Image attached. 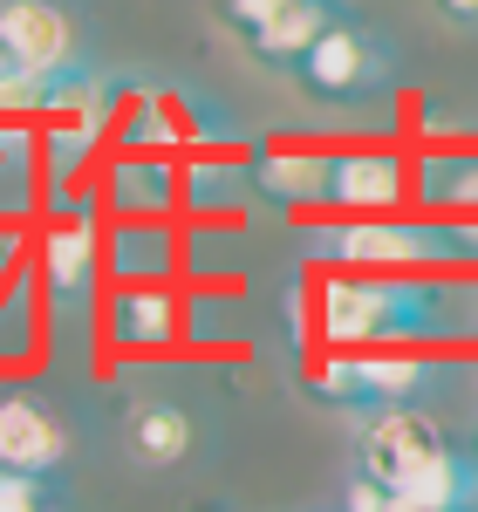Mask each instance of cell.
Returning <instances> with one entry per match:
<instances>
[{
    "label": "cell",
    "instance_id": "2e32d148",
    "mask_svg": "<svg viewBox=\"0 0 478 512\" xmlns=\"http://www.w3.org/2000/svg\"><path fill=\"white\" fill-rule=\"evenodd\" d=\"M410 192L424 198V205L478 219V151H438V158H424L410 171Z\"/></svg>",
    "mask_w": 478,
    "mask_h": 512
},
{
    "label": "cell",
    "instance_id": "d4e9b609",
    "mask_svg": "<svg viewBox=\"0 0 478 512\" xmlns=\"http://www.w3.org/2000/svg\"><path fill=\"white\" fill-rule=\"evenodd\" d=\"M472 451H478V437H472Z\"/></svg>",
    "mask_w": 478,
    "mask_h": 512
},
{
    "label": "cell",
    "instance_id": "5b68a950",
    "mask_svg": "<svg viewBox=\"0 0 478 512\" xmlns=\"http://www.w3.org/2000/svg\"><path fill=\"white\" fill-rule=\"evenodd\" d=\"M0 69L28 82L76 76L82 69V21L69 0H0Z\"/></svg>",
    "mask_w": 478,
    "mask_h": 512
},
{
    "label": "cell",
    "instance_id": "603a6c76",
    "mask_svg": "<svg viewBox=\"0 0 478 512\" xmlns=\"http://www.w3.org/2000/svg\"><path fill=\"white\" fill-rule=\"evenodd\" d=\"M451 28H465V35H478V0H431Z\"/></svg>",
    "mask_w": 478,
    "mask_h": 512
},
{
    "label": "cell",
    "instance_id": "d6986e66",
    "mask_svg": "<svg viewBox=\"0 0 478 512\" xmlns=\"http://www.w3.org/2000/svg\"><path fill=\"white\" fill-rule=\"evenodd\" d=\"M35 315H41V301L14 280V287L0 294V355H28L35 349Z\"/></svg>",
    "mask_w": 478,
    "mask_h": 512
},
{
    "label": "cell",
    "instance_id": "8fae6325",
    "mask_svg": "<svg viewBox=\"0 0 478 512\" xmlns=\"http://www.w3.org/2000/svg\"><path fill=\"white\" fill-rule=\"evenodd\" d=\"M185 198V171L158 151H123L103 171V205L117 219H171V205Z\"/></svg>",
    "mask_w": 478,
    "mask_h": 512
},
{
    "label": "cell",
    "instance_id": "8992f818",
    "mask_svg": "<svg viewBox=\"0 0 478 512\" xmlns=\"http://www.w3.org/2000/svg\"><path fill=\"white\" fill-rule=\"evenodd\" d=\"M451 444H458V437L444 431V417L424 410V403L376 410V417H362V431H356V472L376 478V485H390V492H403V485L424 472L431 458H444Z\"/></svg>",
    "mask_w": 478,
    "mask_h": 512
},
{
    "label": "cell",
    "instance_id": "44dd1931",
    "mask_svg": "<svg viewBox=\"0 0 478 512\" xmlns=\"http://www.w3.org/2000/svg\"><path fill=\"white\" fill-rule=\"evenodd\" d=\"M212 7H219V21H226V35H233L239 48H246V41L260 35V28L274 21V14L287 7V0H212Z\"/></svg>",
    "mask_w": 478,
    "mask_h": 512
},
{
    "label": "cell",
    "instance_id": "6da1fadb",
    "mask_svg": "<svg viewBox=\"0 0 478 512\" xmlns=\"http://www.w3.org/2000/svg\"><path fill=\"white\" fill-rule=\"evenodd\" d=\"M315 335L328 349H444L478 342V280L444 274H349L321 280Z\"/></svg>",
    "mask_w": 478,
    "mask_h": 512
},
{
    "label": "cell",
    "instance_id": "7402d4cb",
    "mask_svg": "<svg viewBox=\"0 0 478 512\" xmlns=\"http://www.w3.org/2000/svg\"><path fill=\"white\" fill-rule=\"evenodd\" d=\"M342 512H410L397 499V492H390V485H376V478H349V492H342Z\"/></svg>",
    "mask_w": 478,
    "mask_h": 512
},
{
    "label": "cell",
    "instance_id": "7a4b0ae2",
    "mask_svg": "<svg viewBox=\"0 0 478 512\" xmlns=\"http://www.w3.org/2000/svg\"><path fill=\"white\" fill-rule=\"evenodd\" d=\"M48 233H41L35 253V287H41V315H48V335L55 349L82 362L89 355V328H96V294H103V233H96V198L69 192L48 205Z\"/></svg>",
    "mask_w": 478,
    "mask_h": 512
},
{
    "label": "cell",
    "instance_id": "5bb4252c",
    "mask_svg": "<svg viewBox=\"0 0 478 512\" xmlns=\"http://www.w3.org/2000/svg\"><path fill=\"white\" fill-rule=\"evenodd\" d=\"M335 14H342V0H287L274 21L246 41V55H253V62H267V69H294V62L328 35V21H335Z\"/></svg>",
    "mask_w": 478,
    "mask_h": 512
},
{
    "label": "cell",
    "instance_id": "ffe728a7",
    "mask_svg": "<svg viewBox=\"0 0 478 512\" xmlns=\"http://www.w3.org/2000/svg\"><path fill=\"white\" fill-rule=\"evenodd\" d=\"M0 512H62V499H55L48 478H28V472L0 465Z\"/></svg>",
    "mask_w": 478,
    "mask_h": 512
},
{
    "label": "cell",
    "instance_id": "7c38bea8",
    "mask_svg": "<svg viewBox=\"0 0 478 512\" xmlns=\"http://www.w3.org/2000/svg\"><path fill=\"white\" fill-rule=\"evenodd\" d=\"M103 267L110 287H164L178 267V233L164 219H117L103 233Z\"/></svg>",
    "mask_w": 478,
    "mask_h": 512
},
{
    "label": "cell",
    "instance_id": "30bf717a",
    "mask_svg": "<svg viewBox=\"0 0 478 512\" xmlns=\"http://www.w3.org/2000/svg\"><path fill=\"white\" fill-rule=\"evenodd\" d=\"M410 171L397 151H335L328 158V205L356 212V219H383L390 205H403Z\"/></svg>",
    "mask_w": 478,
    "mask_h": 512
},
{
    "label": "cell",
    "instance_id": "52a82bcc",
    "mask_svg": "<svg viewBox=\"0 0 478 512\" xmlns=\"http://www.w3.org/2000/svg\"><path fill=\"white\" fill-rule=\"evenodd\" d=\"M76 437L62 424V410L41 390H0V465L28 478H55L69 465Z\"/></svg>",
    "mask_w": 478,
    "mask_h": 512
},
{
    "label": "cell",
    "instance_id": "cb8c5ba5",
    "mask_svg": "<svg viewBox=\"0 0 478 512\" xmlns=\"http://www.w3.org/2000/svg\"><path fill=\"white\" fill-rule=\"evenodd\" d=\"M7 274H14V233H0V287H7Z\"/></svg>",
    "mask_w": 478,
    "mask_h": 512
},
{
    "label": "cell",
    "instance_id": "e0dca14e",
    "mask_svg": "<svg viewBox=\"0 0 478 512\" xmlns=\"http://www.w3.org/2000/svg\"><path fill=\"white\" fill-rule=\"evenodd\" d=\"M41 198V130H0V219L35 212Z\"/></svg>",
    "mask_w": 478,
    "mask_h": 512
},
{
    "label": "cell",
    "instance_id": "9c48e42d",
    "mask_svg": "<svg viewBox=\"0 0 478 512\" xmlns=\"http://www.w3.org/2000/svg\"><path fill=\"white\" fill-rule=\"evenodd\" d=\"M185 335V301L164 287H110L103 294V342L123 355H158Z\"/></svg>",
    "mask_w": 478,
    "mask_h": 512
},
{
    "label": "cell",
    "instance_id": "3957f363",
    "mask_svg": "<svg viewBox=\"0 0 478 512\" xmlns=\"http://www.w3.org/2000/svg\"><path fill=\"white\" fill-rule=\"evenodd\" d=\"M328 403L356 410V417H376V410H403V403H424L431 396L458 390L465 369L458 362H438V355H410V349H328L315 376H308Z\"/></svg>",
    "mask_w": 478,
    "mask_h": 512
},
{
    "label": "cell",
    "instance_id": "ac0fdd59",
    "mask_svg": "<svg viewBox=\"0 0 478 512\" xmlns=\"http://www.w3.org/2000/svg\"><path fill=\"white\" fill-rule=\"evenodd\" d=\"M185 198H192L199 212H226V205H239V198H253V171H239V164H226L219 151H212V158H199L192 171H185Z\"/></svg>",
    "mask_w": 478,
    "mask_h": 512
},
{
    "label": "cell",
    "instance_id": "ba28073f",
    "mask_svg": "<svg viewBox=\"0 0 478 512\" xmlns=\"http://www.w3.org/2000/svg\"><path fill=\"white\" fill-rule=\"evenodd\" d=\"M192 444H199V417L185 410V396L137 390L130 403H123V451H130V465L171 472V465L192 458Z\"/></svg>",
    "mask_w": 478,
    "mask_h": 512
},
{
    "label": "cell",
    "instance_id": "9a60e30c",
    "mask_svg": "<svg viewBox=\"0 0 478 512\" xmlns=\"http://www.w3.org/2000/svg\"><path fill=\"white\" fill-rule=\"evenodd\" d=\"M410 512H478V451L451 444L444 458H431L424 472L397 492Z\"/></svg>",
    "mask_w": 478,
    "mask_h": 512
},
{
    "label": "cell",
    "instance_id": "277c9868",
    "mask_svg": "<svg viewBox=\"0 0 478 512\" xmlns=\"http://www.w3.org/2000/svg\"><path fill=\"white\" fill-rule=\"evenodd\" d=\"M287 76L301 82V96H315L328 110H369V103L390 96L397 55H390V41L376 35L369 21H356V14L342 7V14L328 21V35H321Z\"/></svg>",
    "mask_w": 478,
    "mask_h": 512
},
{
    "label": "cell",
    "instance_id": "4fadbf2b",
    "mask_svg": "<svg viewBox=\"0 0 478 512\" xmlns=\"http://www.w3.org/2000/svg\"><path fill=\"white\" fill-rule=\"evenodd\" d=\"M246 171H253V198H267V205H287V212L328 205V151H294V144H267L260 158L246 164Z\"/></svg>",
    "mask_w": 478,
    "mask_h": 512
}]
</instances>
